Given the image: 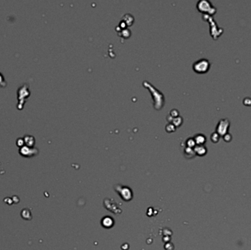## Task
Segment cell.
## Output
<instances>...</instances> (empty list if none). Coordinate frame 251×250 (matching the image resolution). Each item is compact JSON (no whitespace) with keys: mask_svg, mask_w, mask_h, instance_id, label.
Segmentation results:
<instances>
[{"mask_svg":"<svg viewBox=\"0 0 251 250\" xmlns=\"http://www.w3.org/2000/svg\"><path fill=\"white\" fill-rule=\"evenodd\" d=\"M143 84L151 92L152 97H153V106H154V108L157 109V110L162 108L165 103L164 95H162V93L161 92H159L158 90H156L154 87H153L149 82H146V81L143 82Z\"/></svg>","mask_w":251,"mask_h":250,"instance_id":"1","label":"cell"},{"mask_svg":"<svg viewBox=\"0 0 251 250\" xmlns=\"http://www.w3.org/2000/svg\"><path fill=\"white\" fill-rule=\"evenodd\" d=\"M193 70L198 74H204L210 68V62L207 59H200L199 60L194 62L192 65Z\"/></svg>","mask_w":251,"mask_h":250,"instance_id":"2","label":"cell"},{"mask_svg":"<svg viewBox=\"0 0 251 250\" xmlns=\"http://www.w3.org/2000/svg\"><path fill=\"white\" fill-rule=\"evenodd\" d=\"M198 9L202 13H208L209 14H214L215 13V8L212 6L211 3L209 2L207 0H201L198 2L197 5Z\"/></svg>","mask_w":251,"mask_h":250,"instance_id":"3","label":"cell"},{"mask_svg":"<svg viewBox=\"0 0 251 250\" xmlns=\"http://www.w3.org/2000/svg\"><path fill=\"white\" fill-rule=\"evenodd\" d=\"M229 126H230V122L228 120L221 119L216 127V132L219 134V136L225 135L228 132Z\"/></svg>","mask_w":251,"mask_h":250,"instance_id":"4","label":"cell"},{"mask_svg":"<svg viewBox=\"0 0 251 250\" xmlns=\"http://www.w3.org/2000/svg\"><path fill=\"white\" fill-rule=\"evenodd\" d=\"M19 153L24 157H31L38 153V150L35 148H29L28 146H22L20 148Z\"/></svg>","mask_w":251,"mask_h":250,"instance_id":"5","label":"cell"},{"mask_svg":"<svg viewBox=\"0 0 251 250\" xmlns=\"http://www.w3.org/2000/svg\"><path fill=\"white\" fill-rule=\"evenodd\" d=\"M195 141L196 145H204V144L206 141V138L205 137L204 134H197L195 135V137H193Z\"/></svg>","mask_w":251,"mask_h":250,"instance_id":"6","label":"cell"},{"mask_svg":"<svg viewBox=\"0 0 251 250\" xmlns=\"http://www.w3.org/2000/svg\"><path fill=\"white\" fill-rule=\"evenodd\" d=\"M194 150L195 153H197L198 155H204L206 153V152H207V149H206V148L204 145H196L194 148Z\"/></svg>","mask_w":251,"mask_h":250,"instance_id":"7","label":"cell"},{"mask_svg":"<svg viewBox=\"0 0 251 250\" xmlns=\"http://www.w3.org/2000/svg\"><path fill=\"white\" fill-rule=\"evenodd\" d=\"M23 139H24V143H26V146L29 147V148H33V145H35V138L32 136L26 135Z\"/></svg>","mask_w":251,"mask_h":250,"instance_id":"8","label":"cell"},{"mask_svg":"<svg viewBox=\"0 0 251 250\" xmlns=\"http://www.w3.org/2000/svg\"><path fill=\"white\" fill-rule=\"evenodd\" d=\"M186 148H194L196 146V143H195V141L194 138H193V137H190V138L187 139L186 141Z\"/></svg>","mask_w":251,"mask_h":250,"instance_id":"9","label":"cell"},{"mask_svg":"<svg viewBox=\"0 0 251 250\" xmlns=\"http://www.w3.org/2000/svg\"><path fill=\"white\" fill-rule=\"evenodd\" d=\"M211 141L213 142H217L219 141V138H220V136L219 135V134H217V132H214V133L211 134V137H210Z\"/></svg>","mask_w":251,"mask_h":250,"instance_id":"10","label":"cell"},{"mask_svg":"<svg viewBox=\"0 0 251 250\" xmlns=\"http://www.w3.org/2000/svg\"><path fill=\"white\" fill-rule=\"evenodd\" d=\"M175 129H176V126L172 123H170V122L166 125V131L168 133H171V132L174 131Z\"/></svg>","mask_w":251,"mask_h":250,"instance_id":"11","label":"cell"},{"mask_svg":"<svg viewBox=\"0 0 251 250\" xmlns=\"http://www.w3.org/2000/svg\"><path fill=\"white\" fill-rule=\"evenodd\" d=\"M178 115H179V112H178V111L176 110V109H173V110L171 111V113H170V115H171L173 118L178 117Z\"/></svg>","mask_w":251,"mask_h":250,"instance_id":"12","label":"cell"},{"mask_svg":"<svg viewBox=\"0 0 251 250\" xmlns=\"http://www.w3.org/2000/svg\"><path fill=\"white\" fill-rule=\"evenodd\" d=\"M223 138L226 142H229V141H231V139H232V137H231V135L230 134L228 133V134H226L225 135L223 136Z\"/></svg>","mask_w":251,"mask_h":250,"instance_id":"13","label":"cell"},{"mask_svg":"<svg viewBox=\"0 0 251 250\" xmlns=\"http://www.w3.org/2000/svg\"><path fill=\"white\" fill-rule=\"evenodd\" d=\"M2 82H5V80H4V78H3L2 76V74H0V84L2 83Z\"/></svg>","mask_w":251,"mask_h":250,"instance_id":"14","label":"cell"}]
</instances>
